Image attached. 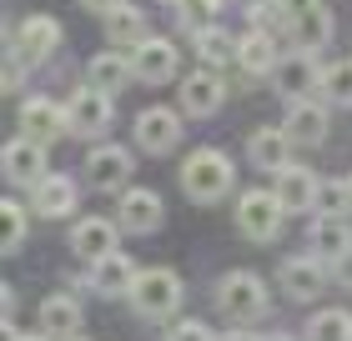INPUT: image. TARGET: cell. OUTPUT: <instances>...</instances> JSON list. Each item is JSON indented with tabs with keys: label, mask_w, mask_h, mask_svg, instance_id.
Segmentation results:
<instances>
[{
	"label": "cell",
	"mask_w": 352,
	"mask_h": 341,
	"mask_svg": "<svg viewBox=\"0 0 352 341\" xmlns=\"http://www.w3.org/2000/svg\"><path fill=\"white\" fill-rule=\"evenodd\" d=\"M232 181H236V171H232V161L221 156L217 145H201V151H191L182 161V191L197 206H217L232 191Z\"/></svg>",
	"instance_id": "6da1fadb"
},
{
	"label": "cell",
	"mask_w": 352,
	"mask_h": 341,
	"mask_svg": "<svg viewBox=\"0 0 352 341\" xmlns=\"http://www.w3.org/2000/svg\"><path fill=\"white\" fill-rule=\"evenodd\" d=\"M166 5H182V0H166Z\"/></svg>",
	"instance_id": "60d3db41"
},
{
	"label": "cell",
	"mask_w": 352,
	"mask_h": 341,
	"mask_svg": "<svg viewBox=\"0 0 352 341\" xmlns=\"http://www.w3.org/2000/svg\"><path fill=\"white\" fill-rule=\"evenodd\" d=\"M136 276L141 271L126 261L121 251H111V256H101V261H91V291L96 296H131Z\"/></svg>",
	"instance_id": "d6986e66"
},
{
	"label": "cell",
	"mask_w": 352,
	"mask_h": 341,
	"mask_svg": "<svg viewBox=\"0 0 352 341\" xmlns=\"http://www.w3.org/2000/svg\"><path fill=\"white\" fill-rule=\"evenodd\" d=\"M307 341H352V316L342 306H327L307 321Z\"/></svg>",
	"instance_id": "83f0119b"
},
{
	"label": "cell",
	"mask_w": 352,
	"mask_h": 341,
	"mask_svg": "<svg viewBox=\"0 0 352 341\" xmlns=\"http://www.w3.org/2000/svg\"><path fill=\"white\" fill-rule=\"evenodd\" d=\"M176 141H182V121H176V110L151 106V110H141V116H136V145H141V151L166 156V151H176Z\"/></svg>",
	"instance_id": "30bf717a"
},
{
	"label": "cell",
	"mask_w": 352,
	"mask_h": 341,
	"mask_svg": "<svg viewBox=\"0 0 352 341\" xmlns=\"http://www.w3.org/2000/svg\"><path fill=\"white\" fill-rule=\"evenodd\" d=\"M81 5H86L91 15H111L116 5H126V0H81Z\"/></svg>",
	"instance_id": "e575fe53"
},
{
	"label": "cell",
	"mask_w": 352,
	"mask_h": 341,
	"mask_svg": "<svg viewBox=\"0 0 352 341\" xmlns=\"http://www.w3.org/2000/svg\"><path fill=\"white\" fill-rule=\"evenodd\" d=\"M347 206H352V176H347Z\"/></svg>",
	"instance_id": "f35d334b"
},
{
	"label": "cell",
	"mask_w": 352,
	"mask_h": 341,
	"mask_svg": "<svg viewBox=\"0 0 352 341\" xmlns=\"http://www.w3.org/2000/svg\"><path fill=\"white\" fill-rule=\"evenodd\" d=\"M126 176H131V151L126 145H91L86 181L96 191H116V186H126Z\"/></svg>",
	"instance_id": "7c38bea8"
},
{
	"label": "cell",
	"mask_w": 352,
	"mask_h": 341,
	"mask_svg": "<svg viewBox=\"0 0 352 341\" xmlns=\"http://www.w3.org/2000/svg\"><path fill=\"white\" fill-rule=\"evenodd\" d=\"M347 246H352V231H347L342 211H322V216L312 221V251L322 256V261H338Z\"/></svg>",
	"instance_id": "d4e9b609"
},
{
	"label": "cell",
	"mask_w": 352,
	"mask_h": 341,
	"mask_svg": "<svg viewBox=\"0 0 352 341\" xmlns=\"http://www.w3.org/2000/svg\"><path fill=\"white\" fill-rule=\"evenodd\" d=\"M41 331H45V336H56V341L76 336V331H81V301L66 296V291L45 296V301H41Z\"/></svg>",
	"instance_id": "603a6c76"
},
{
	"label": "cell",
	"mask_w": 352,
	"mask_h": 341,
	"mask_svg": "<svg viewBox=\"0 0 352 341\" xmlns=\"http://www.w3.org/2000/svg\"><path fill=\"white\" fill-rule=\"evenodd\" d=\"M176 60H182V51H176L166 36H146L131 51V71H136V80H146V86H162V80L176 75Z\"/></svg>",
	"instance_id": "ba28073f"
},
{
	"label": "cell",
	"mask_w": 352,
	"mask_h": 341,
	"mask_svg": "<svg viewBox=\"0 0 352 341\" xmlns=\"http://www.w3.org/2000/svg\"><path fill=\"white\" fill-rule=\"evenodd\" d=\"M332 271H338V281H347V286H352V246L338 256V261H332Z\"/></svg>",
	"instance_id": "836d02e7"
},
{
	"label": "cell",
	"mask_w": 352,
	"mask_h": 341,
	"mask_svg": "<svg viewBox=\"0 0 352 341\" xmlns=\"http://www.w3.org/2000/svg\"><path fill=\"white\" fill-rule=\"evenodd\" d=\"M56 45H60V25L51 21V15H30V21H21V30H15L21 60H45Z\"/></svg>",
	"instance_id": "44dd1931"
},
{
	"label": "cell",
	"mask_w": 352,
	"mask_h": 341,
	"mask_svg": "<svg viewBox=\"0 0 352 341\" xmlns=\"http://www.w3.org/2000/svg\"><path fill=\"white\" fill-rule=\"evenodd\" d=\"M0 171H6V181H15V186H41L45 181V145L15 136L6 151H0Z\"/></svg>",
	"instance_id": "9c48e42d"
},
{
	"label": "cell",
	"mask_w": 352,
	"mask_h": 341,
	"mask_svg": "<svg viewBox=\"0 0 352 341\" xmlns=\"http://www.w3.org/2000/svg\"><path fill=\"white\" fill-rule=\"evenodd\" d=\"M10 341H56V336H45V331H25V336H15V331H10Z\"/></svg>",
	"instance_id": "d590c367"
},
{
	"label": "cell",
	"mask_w": 352,
	"mask_h": 341,
	"mask_svg": "<svg viewBox=\"0 0 352 341\" xmlns=\"http://www.w3.org/2000/svg\"><path fill=\"white\" fill-rule=\"evenodd\" d=\"M131 75H136V71H131V56H121V51H101V56H91V66H86V86L106 91V95H116Z\"/></svg>",
	"instance_id": "cb8c5ba5"
},
{
	"label": "cell",
	"mask_w": 352,
	"mask_h": 341,
	"mask_svg": "<svg viewBox=\"0 0 352 341\" xmlns=\"http://www.w3.org/2000/svg\"><path fill=\"white\" fill-rule=\"evenodd\" d=\"M106 40L121 45V51H136V45L146 40V15H141L136 5H116L106 15Z\"/></svg>",
	"instance_id": "4316f807"
},
{
	"label": "cell",
	"mask_w": 352,
	"mask_h": 341,
	"mask_svg": "<svg viewBox=\"0 0 352 341\" xmlns=\"http://www.w3.org/2000/svg\"><path fill=\"white\" fill-rule=\"evenodd\" d=\"M197 56L206 60V71H221L227 60H236V40L221 36V25H212V30H201V36H197Z\"/></svg>",
	"instance_id": "f1b7e54d"
},
{
	"label": "cell",
	"mask_w": 352,
	"mask_h": 341,
	"mask_svg": "<svg viewBox=\"0 0 352 341\" xmlns=\"http://www.w3.org/2000/svg\"><path fill=\"white\" fill-rule=\"evenodd\" d=\"M267 341H292V336H267Z\"/></svg>",
	"instance_id": "ab89813d"
},
{
	"label": "cell",
	"mask_w": 352,
	"mask_h": 341,
	"mask_svg": "<svg viewBox=\"0 0 352 341\" xmlns=\"http://www.w3.org/2000/svg\"><path fill=\"white\" fill-rule=\"evenodd\" d=\"M221 341H257V336H247V331H232V336H221Z\"/></svg>",
	"instance_id": "8d00e7d4"
},
{
	"label": "cell",
	"mask_w": 352,
	"mask_h": 341,
	"mask_svg": "<svg viewBox=\"0 0 352 341\" xmlns=\"http://www.w3.org/2000/svg\"><path fill=\"white\" fill-rule=\"evenodd\" d=\"M217 306L227 321H257L267 311V281L257 271H227L217 286Z\"/></svg>",
	"instance_id": "3957f363"
},
{
	"label": "cell",
	"mask_w": 352,
	"mask_h": 341,
	"mask_svg": "<svg viewBox=\"0 0 352 341\" xmlns=\"http://www.w3.org/2000/svg\"><path fill=\"white\" fill-rule=\"evenodd\" d=\"M111 126V95L106 91H76L71 101H66V136H81V141H96Z\"/></svg>",
	"instance_id": "8992f818"
},
{
	"label": "cell",
	"mask_w": 352,
	"mask_h": 341,
	"mask_svg": "<svg viewBox=\"0 0 352 341\" xmlns=\"http://www.w3.org/2000/svg\"><path fill=\"white\" fill-rule=\"evenodd\" d=\"M221 95H227V86H221L217 71H191L182 80V110L186 116H217Z\"/></svg>",
	"instance_id": "ffe728a7"
},
{
	"label": "cell",
	"mask_w": 352,
	"mask_h": 341,
	"mask_svg": "<svg viewBox=\"0 0 352 341\" xmlns=\"http://www.w3.org/2000/svg\"><path fill=\"white\" fill-rule=\"evenodd\" d=\"M21 241H25V206H15L6 196V201H0V251L15 256V251H21Z\"/></svg>",
	"instance_id": "f546056e"
},
{
	"label": "cell",
	"mask_w": 352,
	"mask_h": 341,
	"mask_svg": "<svg viewBox=\"0 0 352 341\" xmlns=\"http://www.w3.org/2000/svg\"><path fill=\"white\" fill-rule=\"evenodd\" d=\"M287 36H292L297 51H322L332 40V10L322 0H287Z\"/></svg>",
	"instance_id": "277c9868"
},
{
	"label": "cell",
	"mask_w": 352,
	"mask_h": 341,
	"mask_svg": "<svg viewBox=\"0 0 352 341\" xmlns=\"http://www.w3.org/2000/svg\"><path fill=\"white\" fill-rule=\"evenodd\" d=\"M277 276H282V291L292 301H312L317 291L327 286V261L322 256H287Z\"/></svg>",
	"instance_id": "8fae6325"
},
{
	"label": "cell",
	"mask_w": 352,
	"mask_h": 341,
	"mask_svg": "<svg viewBox=\"0 0 352 341\" xmlns=\"http://www.w3.org/2000/svg\"><path fill=\"white\" fill-rule=\"evenodd\" d=\"M272 86H277V95H287V101H307V91L322 86V66H317L307 51H287L277 60V71H272Z\"/></svg>",
	"instance_id": "52a82bcc"
},
{
	"label": "cell",
	"mask_w": 352,
	"mask_h": 341,
	"mask_svg": "<svg viewBox=\"0 0 352 341\" xmlns=\"http://www.w3.org/2000/svg\"><path fill=\"white\" fill-rule=\"evenodd\" d=\"M217 15H221V0H182V5H176V21L191 25V36L212 30V25H217Z\"/></svg>",
	"instance_id": "4dcf8cb0"
},
{
	"label": "cell",
	"mask_w": 352,
	"mask_h": 341,
	"mask_svg": "<svg viewBox=\"0 0 352 341\" xmlns=\"http://www.w3.org/2000/svg\"><path fill=\"white\" fill-rule=\"evenodd\" d=\"M327 95V101L338 106H352V60H338V66H322V86H317Z\"/></svg>",
	"instance_id": "1f68e13d"
},
{
	"label": "cell",
	"mask_w": 352,
	"mask_h": 341,
	"mask_svg": "<svg viewBox=\"0 0 352 341\" xmlns=\"http://www.w3.org/2000/svg\"><path fill=\"white\" fill-rule=\"evenodd\" d=\"M71 206H76V181H66V176H45L41 186H30V211L45 221L71 216Z\"/></svg>",
	"instance_id": "7402d4cb"
},
{
	"label": "cell",
	"mask_w": 352,
	"mask_h": 341,
	"mask_svg": "<svg viewBox=\"0 0 352 341\" xmlns=\"http://www.w3.org/2000/svg\"><path fill=\"white\" fill-rule=\"evenodd\" d=\"M287 136L297 145H322L327 141V106L322 101H287Z\"/></svg>",
	"instance_id": "ac0fdd59"
},
{
	"label": "cell",
	"mask_w": 352,
	"mask_h": 341,
	"mask_svg": "<svg viewBox=\"0 0 352 341\" xmlns=\"http://www.w3.org/2000/svg\"><path fill=\"white\" fill-rule=\"evenodd\" d=\"M247 156H252L257 171L277 176L287 161H292V136H287V126H257V131L247 136Z\"/></svg>",
	"instance_id": "5bb4252c"
},
{
	"label": "cell",
	"mask_w": 352,
	"mask_h": 341,
	"mask_svg": "<svg viewBox=\"0 0 352 341\" xmlns=\"http://www.w3.org/2000/svg\"><path fill=\"white\" fill-rule=\"evenodd\" d=\"M131 306H136V316H146V321L171 316L176 306H182V276H176L171 266H151V271H141V276H136V286H131Z\"/></svg>",
	"instance_id": "7a4b0ae2"
},
{
	"label": "cell",
	"mask_w": 352,
	"mask_h": 341,
	"mask_svg": "<svg viewBox=\"0 0 352 341\" xmlns=\"http://www.w3.org/2000/svg\"><path fill=\"white\" fill-rule=\"evenodd\" d=\"M236 60H242L252 75H272V71H277V60H282L277 45H272V30H257V25H252V36L236 40Z\"/></svg>",
	"instance_id": "484cf974"
},
{
	"label": "cell",
	"mask_w": 352,
	"mask_h": 341,
	"mask_svg": "<svg viewBox=\"0 0 352 341\" xmlns=\"http://www.w3.org/2000/svg\"><path fill=\"white\" fill-rule=\"evenodd\" d=\"M116 221H121V231H136V236H146L162 226V196L146 186H136V191H121V201H116Z\"/></svg>",
	"instance_id": "4fadbf2b"
},
{
	"label": "cell",
	"mask_w": 352,
	"mask_h": 341,
	"mask_svg": "<svg viewBox=\"0 0 352 341\" xmlns=\"http://www.w3.org/2000/svg\"><path fill=\"white\" fill-rule=\"evenodd\" d=\"M166 341H212V331H206V321H176Z\"/></svg>",
	"instance_id": "d6a6232c"
},
{
	"label": "cell",
	"mask_w": 352,
	"mask_h": 341,
	"mask_svg": "<svg viewBox=\"0 0 352 341\" xmlns=\"http://www.w3.org/2000/svg\"><path fill=\"white\" fill-rule=\"evenodd\" d=\"M116 226H121V221H106V216H86V221H76V231H71V251L81 256V261H101V256L116 251Z\"/></svg>",
	"instance_id": "e0dca14e"
},
{
	"label": "cell",
	"mask_w": 352,
	"mask_h": 341,
	"mask_svg": "<svg viewBox=\"0 0 352 341\" xmlns=\"http://www.w3.org/2000/svg\"><path fill=\"white\" fill-rule=\"evenodd\" d=\"M257 5H287V0H257Z\"/></svg>",
	"instance_id": "74e56055"
},
{
	"label": "cell",
	"mask_w": 352,
	"mask_h": 341,
	"mask_svg": "<svg viewBox=\"0 0 352 341\" xmlns=\"http://www.w3.org/2000/svg\"><path fill=\"white\" fill-rule=\"evenodd\" d=\"M66 341H81V336H66Z\"/></svg>",
	"instance_id": "b9f144b4"
},
{
	"label": "cell",
	"mask_w": 352,
	"mask_h": 341,
	"mask_svg": "<svg viewBox=\"0 0 352 341\" xmlns=\"http://www.w3.org/2000/svg\"><path fill=\"white\" fill-rule=\"evenodd\" d=\"M60 131H66V110H60L56 101H41V95H30V101L21 106V136H25V141L51 145Z\"/></svg>",
	"instance_id": "2e32d148"
},
{
	"label": "cell",
	"mask_w": 352,
	"mask_h": 341,
	"mask_svg": "<svg viewBox=\"0 0 352 341\" xmlns=\"http://www.w3.org/2000/svg\"><path fill=\"white\" fill-rule=\"evenodd\" d=\"M277 201L287 206V211H312L317 201H322V181H317V171H307V166H287L277 171Z\"/></svg>",
	"instance_id": "9a60e30c"
},
{
	"label": "cell",
	"mask_w": 352,
	"mask_h": 341,
	"mask_svg": "<svg viewBox=\"0 0 352 341\" xmlns=\"http://www.w3.org/2000/svg\"><path fill=\"white\" fill-rule=\"evenodd\" d=\"M287 221V206L277 201V191H247L236 201V231L247 241H272Z\"/></svg>",
	"instance_id": "5b68a950"
}]
</instances>
